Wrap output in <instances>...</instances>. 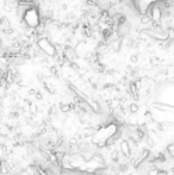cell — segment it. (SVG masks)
I'll list each match as a JSON object with an SVG mask.
<instances>
[{
    "mask_svg": "<svg viewBox=\"0 0 174 175\" xmlns=\"http://www.w3.org/2000/svg\"><path fill=\"white\" fill-rule=\"evenodd\" d=\"M29 106H30V111H31V112H32L34 114L37 113V106H36L35 104H31V102H29Z\"/></svg>",
    "mask_w": 174,
    "mask_h": 175,
    "instance_id": "obj_3",
    "label": "cell"
},
{
    "mask_svg": "<svg viewBox=\"0 0 174 175\" xmlns=\"http://www.w3.org/2000/svg\"><path fill=\"white\" fill-rule=\"evenodd\" d=\"M60 110L62 111L63 113H68V112H70V111H72V105L70 104H61L60 105Z\"/></svg>",
    "mask_w": 174,
    "mask_h": 175,
    "instance_id": "obj_2",
    "label": "cell"
},
{
    "mask_svg": "<svg viewBox=\"0 0 174 175\" xmlns=\"http://www.w3.org/2000/svg\"><path fill=\"white\" fill-rule=\"evenodd\" d=\"M129 108H130V111H131V112H132V113H135V112H136V111L138 110V107H137V105H135V104H131Z\"/></svg>",
    "mask_w": 174,
    "mask_h": 175,
    "instance_id": "obj_4",
    "label": "cell"
},
{
    "mask_svg": "<svg viewBox=\"0 0 174 175\" xmlns=\"http://www.w3.org/2000/svg\"><path fill=\"white\" fill-rule=\"evenodd\" d=\"M121 153L123 154L124 157H129L131 154V149L129 145V142L128 141H122L121 142Z\"/></svg>",
    "mask_w": 174,
    "mask_h": 175,
    "instance_id": "obj_1",
    "label": "cell"
},
{
    "mask_svg": "<svg viewBox=\"0 0 174 175\" xmlns=\"http://www.w3.org/2000/svg\"><path fill=\"white\" fill-rule=\"evenodd\" d=\"M36 98H37L38 100H41L43 97H42V94H41V93H36Z\"/></svg>",
    "mask_w": 174,
    "mask_h": 175,
    "instance_id": "obj_5",
    "label": "cell"
},
{
    "mask_svg": "<svg viewBox=\"0 0 174 175\" xmlns=\"http://www.w3.org/2000/svg\"><path fill=\"white\" fill-rule=\"evenodd\" d=\"M0 175H1V174H0Z\"/></svg>",
    "mask_w": 174,
    "mask_h": 175,
    "instance_id": "obj_6",
    "label": "cell"
}]
</instances>
